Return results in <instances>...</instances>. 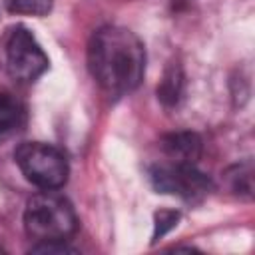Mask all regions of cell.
<instances>
[{
    "instance_id": "9",
    "label": "cell",
    "mask_w": 255,
    "mask_h": 255,
    "mask_svg": "<svg viewBox=\"0 0 255 255\" xmlns=\"http://www.w3.org/2000/svg\"><path fill=\"white\" fill-rule=\"evenodd\" d=\"M225 175L229 179V185H231L233 193H237L245 199H251V195H253V169H251L249 161L229 167Z\"/></svg>"
},
{
    "instance_id": "1",
    "label": "cell",
    "mask_w": 255,
    "mask_h": 255,
    "mask_svg": "<svg viewBox=\"0 0 255 255\" xmlns=\"http://www.w3.org/2000/svg\"><path fill=\"white\" fill-rule=\"evenodd\" d=\"M88 68L98 86L114 96L139 86L145 72V48L128 28H98L88 42Z\"/></svg>"
},
{
    "instance_id": "3",
    "label": "cell",
    "mask_w": 255,
    "mask_h": 255,
    "mask_svg": "<svg viewBox=\"0 0 255 255\" xmlns=\"http://www.w3.org/2000/svg\"><path fill=\"white\" fill-rule=\"evenodd\" d=\"M22 175L40 189H60L70 175L66 155L44 141H24L14 151Z\"/></svg>"
},
{
    "instance_id": "8",
    "label": "cell",
    "mask_w": 255,
    "mask_h": 255,
    "mask_svg": "<svg viewBox=\"0 0 255 255\" xmlns=\"http://www.w3.org/2000/svg\"><path fill=\"white\" fill-rule=\"evenodd\" d=\"M181 92H183V72L179 64L171 62L163 74L161 84L157 86V98L165 106H175L181 98Z\"/></svg>"
},
{
    "instance_id": "2",
    "label": "cell",
    "mask_w": 255,
    "mask_h": 255,
    "mask_svg": "<svg viewBox=\"0 0 255 255\" xmlns=\"http://www.w3.org/2000/svg\"><path fill=\"white\" fill-rule=\"evenodd\" d=\"M24 227L38 243L66 241L78 231V215L68 197L56 189H44L28 199L24 209Z\"/></svg>"
},
{
    "instance_id": "10",
    "label": "cell",
    "mask_w": 255,
    "mask_h": 255,
    "mask_svg": "<svg viewBox=\"0 0 255 255\" xmlns=\"http://www.w3.org/2000/svg\"><path fill=\"white\" fill-rule=\"evenodd\" d=\"M4 4L12 14L46 16V14H50L54 0H4Z\"/></svg>"
},
{
    "instance_id": "11",
    "label": "cell",
    "mask_w": 255,
    "mask_h": 255,
    "mask_svg": "<svg viewBox=\"0 0 255 255\" xmlns=\"http://www.w3.org/2000/svg\"><path fill=\"white\" fill-rule=\"evenodd\" d=\"M179 219H181V213L179 211H175V209H159L155 213V217H153V237H151V241L155 243L167 231H171L173 227H177Z\"/></svg>"
},
{
    "instance_id": "7",
    "label": "cell",
    "mask_w": 255,
    "mask_h": 255,
    "mask_svg": "<svg viewBox=\"0 0 255 255\" xmlns=\"http://www.w3.org/2000/svg\"><path fill=\"white\" fill-rule=\"evenodd\" d=\"M24 120L26 112L20 100L8 92H0V143L12 137L24 126Z\"/></svg>"
},
{
    "instance_id": "5",
    "label": "cell",
    "mask_w": 255,
    "mask_h": 255,
    "mask_svg": "<svg viewBox=\"0 0 255 255\" xmlns=\"http://www.w3.org/2000/svg\"><path fill=\"white\" fill-rule=\"evenodd\" d=\"M149 179L155 191L177 195L187 201L203 199L209 191H213V181L203 171H199L193 163H165L155 165L149 171Z\"/></svg>"
},
{
    "instance_id": "4",
    "label": "cell",
    "mask_w": 255,
    "mask_h": 255,
    "mask_svg": "<svg viewBox=\"0 0 255 255\" xmlns=\"http://www.w3.org/2000/svg\"><path fill=\"white\" fill-rule=\"evenodd\" d=\"M6 66L14 80L32 84L48 70L50 60L34 34L24 26H16L6 40Z\"/></svg>"
},
{
    "instance_id": "6",
    "label": "cell",
    "mask_w": 255,
    "mask_h": 255,
    "mask_svg": "<svg viewBox=\"0 0 255 255\" xmlns=\"http://www.w3.org/2000/svg\"><path fill=\"white\" fill-rule=\"evenodd\" d=\"M161 151L171 163H197L201 157V137L195 131H173L161 137Z\"/></svg>"
}]
</instances>
